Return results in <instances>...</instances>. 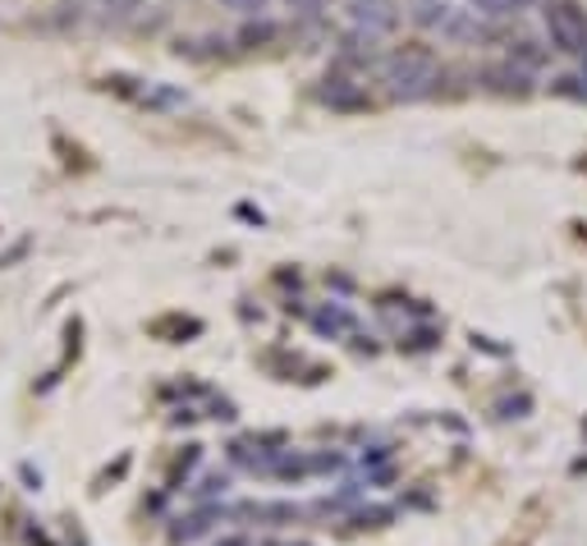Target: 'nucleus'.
Returning <instances> with one entry per match:
<instances>
[{
	"mask_svg": "<svg viewBox=\"0 0 587 546\" xmlns=\"http://www.w3.org/2000/svg\"><path fill=\"white\" fill-rule=\"evenodd\" d=\"M381 83H386V93L399 97V102H422L441 87V60L431 55L422 42L395 46L381 60Z\"/></svg>",
	"mask_w": 587,
	"mask_h": 546,
	"instance_id": "1",
	"label": "nucleus"
},
{
	"mask_svg": "<svg viewBox=\"0 0 587 546\" xmlns=\"http://www.w3.org/2000/svg\"><path fill=\"white\" fill-rule=\"evenodd\" d=\"M542 23H546V38L555 51L587 60V10L583 6H574V0H546Z\"/></svg>",
	"mask_w": 587,
	"mask_h": 546,
	"instance_id": "2",
	"label": "nucleus"
},
{
	"mask_svg": "<svg viewBox=\"0 0 587 546\" xmlns=\"http://www.w3.org/2000/svg\"><path fill=\"white\" fill-rule=\"evenodd\" d=\"M349 23L367 38H386L399 28V0H345Z\"/></svg>",
	"mask_w": 587,
	"mask_h": 546,
	"instance_id": "3",
	"label": "nucleus"
},
{
	"mask_svg": "<svg viewBox=\"0 0 587 546\" xmlns=\"http://www.w3.org/2000/svg\"><path fill=\"white\" fill-rule=\"evenodd\" d=\"M482 83L491 87V93H514V97H528L533 93V74L528 70H518L514 60H505V65H486L482 70Z\"/></svg>",
	"mask_w": 587,
	"mask_h": 546,
	"instance_id": "4",
	"label": "nucleus"
},
{
	"mask_svg": "<svg viewBox=\"0 0 587 546\" xmlns=\"http://www.w3.org/2000/svg\"><path fill=\"white\" fill-rule=\"evenodd\" d=\"M537 0H473V14H482L486 23L491 19H518L523 10H533Z\"/></svg>",
	"mask_w": 587,
	"mask_h": 546,
	"instance_id": "5",
	"label": "nucleus"
},
{
	"mask_svg": "<svg viewBox=\"0 0 587 546\" xmlns=\"http://www.w3.org/2000/svg\"><path fill=\"white\" fill-rule=\"evenodd\" d=\"M275 38H281V23H275L271 14L249 19V23L239 28V42H243V46H266V42H275Z\"/></svg>",
	"mask_w": 587,
	"mask_h": 546,
	"instance_id": "6",
	"label": "nucleus"
},
{
	"mask_svg": "<svg viewBox=\"0 0 587 546\" xmlns=\"http://www.w3.org/2000/svg\"><path fill=\"white\" fill-rule=\"evenodd\" d=\"M454 19V10L446 6V0H418L413 6V23L418 28H446Z\"/></svg>",
	"mask_w": 587,
	"mask_h": 546,
	"instance_id": "7",
	"label": "nucleus"
},
{
	"mask_svg": "<svg viewBox=\"0 0 587 546\" xmlns=\"http://www.w3.org/2000/svg\"><path fill=\"white\" fill-rule=\"evenodd\" d=\"M505 60H514L518 70H528V74H533V70L546 65V51H542L537 42H528V38H518V42H510V55H505Z\"/></svg>",
	"mask_w": 587,
	"mask_h": 546,
	"instance_id": "8",
	"label": "nucleus"
},
{
	"mask_svg": "<svg viewBox=\"0 0 587 546\" xmlns=\"http://www.w3.org/2000/svg\"><path fill=\"white\" fill-rule=\"evenodd\" d=\"M313 326L322 330V336L335 340V336H349V330H354V317H349L345 308H322V313L313 317Z\"/></svg>",
	"mask_w": 587,
	"mask_h": 546,
	"instance_id": "9",
	"label": "nucleus"
},
{
	"mask_svg": "<svg viewBox=\"0 0 587 546\" xmlns=\"http://www.w3.org/2000/svg\"><path fill=\"white\" fill-rule=\"evenodd\" d=\"M551 93H555V97L587 102V65H583V74H560V78H551Z\"/></svg>",
	"mask_w": 587,
	"mask_h": 546,
	"instance_id": "10",
	"label": "nucleus"
},
{
	"mask_svg": "<svg viewBox=\"0 0 587 546\" xmlns=\"http://www.w3.org/2000/svg\"><path fill=\"white\" fill-rule=\"evenodd\" d=\"M211 514H216V510H198V514H189V519H179V528H170V533H175V542H193V537H202Z\"/></svg>",
	"mask_w": 587,
	"mask_h": 546,
	"instance_id": "11",
	"label": "nucleus"
},
{
	"mask_svg": "<svg viewBox=\"0 0 587 546\" xmlns=\"http://www.w3.org/2000/svg\"><path fill=\"white\" fill-rule=\"evenodd\" d=\"M198 454H202V445H184V454H179L175 469H170V492H179V477L189 482V473H193V464H198Z\"/></svg>",
	"mask_w": 587,
	"mask_h": 546,
	"instance_id": "12",
	"label": "nucleus"
},
{
	"mask_svg": "<svg viewBox=\"0 0 587 546\" xmlns=\"http://www.w3.org/2000/svg\"><path fill=\"white\" fill-rule=\"evenodd\" d=\"M390 519H395L390 505H373V510H358L354 514V528H386Z\"/></svg>",
	"mask_w": 587,
	"mask_h": 546,
	"instance_id": "13",
	"label": "nucleus"
},
{
	"mask_svg": "<svg viewBox=\"0 0 587 546\" xmlns=\"http://www.w3.org/2000/svg\"><path fill=\"white\" fill-rule=\"evenodd\" d=\"M326 102H331V106H358L363 93H358V87H349L345 78H335V87H326Z\"/></svg>",
	"mask_w": 587,
	"mask_h": 546,
	"instance_id": "14",
	"label": "nucleus"
},
{
	"mask_svg": "<svg viewBox=\"0 0 587 546\" xmlns=\"http://www.w3.org/2000/svg\"><path fill=\"white\" fill-rule=\"evenodd\" d=\"M143 102H147V106H184L189 97H184V93H175V87H147V93H143Z\"/></svg>",
	"mask_w": 587,
	"mask_h": 546,
	"instance_id": "15",
	"label": "nucleus"
},
{
	"mask_svg": "<svg viewBox=\"0 0 587 546\" xmlns=\"http://www.w3.org/2000/svg\"><path fill=\"white\" fill-rule=\"evenodd\" d=\"M221 6L234 10V14H243V19H262L271 0H221Z\"/></svg>",
	"mask_w": 587,
	"mask_h": 546,
	"instance_id": "16",
	"label": "nucleus"
},
{
	"mask_svg": "<svg viewBox=\"0 0 587 546\" xmlns=\"http://www.w3.org/2000/svg\"><path fill=\"white\" fill-rule=\"evenodd\" d=\"M226 487H230V477H226V473H211V477H202V487H198L193 496H198V501H211V496H221Z\"/></svg>",
	"mask_w": 587,
	"mask_h": 546,
	"instance_id": "17",
	"label": "nucleus"
},
{
	"mask_svg": "<svg viewBox=\"0 0 587 546\" xmlns=\"http://www.w3.org/2000/svg\"><path fill=\"white\" fill-rule=\"evenodd\" d=\"M533 400L528 396H514V400H501V418H528Z\"/></svg>",
	"mask_w": 587,
	"mask_h": 546,
	"instance_id": "18",
	"label": "nucleus"
},
{
	"mask_svg": "<svg viewBox=\"0 0 587 546\" xmlns=\"http://www.w3.org/2000/svg\"><path fill=\"white\" fill-rule=\"evenodd\" d=\"M431 345H437V330H427V326H418V330H413V336H409V345H405V349H431Z\"/></svg>",
	"mask_w": 587,
	"mask_h": 546,
	"instance_id": "19",
	"label": "nucleus"
},
{
	"mask_svg": "<svg viewBox=\"0 0 587 546\" xmlns=\"http://www.w3.org/2000/svg\"><path fill=\"white\" fill-rule=\"evenodd\" d=\"M290 10H298V14H322L326 10V0H285Z\"/></svg>",
	"mask_w": 587,
	"mask_h": 546,
	"instance_id": "20",
	"label": "nucleus"
},
{
	"mask_svg": "<svg viewBox=\"0 0 587 546\" xmlns=\"http://www.w3.org/2000/svg\"><path fill=\"white\" fill-rule=\"evenodd\" d=\"M381 460H390V445H373V450H363V469H367V464H381Z\"/></svg>",
	"mask_w": 587,
	"mask_h": 546,
	"instance_id": "21",
	"label": "nucleus"
},
{
	"mask_svg": "<svg viewBox=\"0 0 587 546\" xmlns=\"http://www.w3.org/2000/svg\"><path fill=\"white\" fill-rule=\"evenodd\" d=\"M216 546H253V542H249V537H221Z\"/></svg>",
	"mask_w": 587,
	"mask_h": 546,
	"instance_id": "22",
	"label": "nucleus"
}]
</instances>
